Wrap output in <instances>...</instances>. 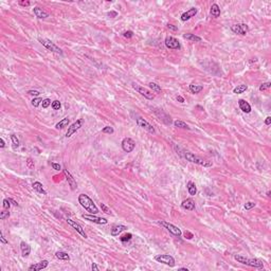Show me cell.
I'll use <instances>...</instances> for the list:
<instances>
[{
  "label": "cell",
  "mask_w": 271,
  "mask_h": 271,
  "mask_svg": "<svg viewBox=\"0 0 271 271\" xmlns=\"http://www.w3.org/2000/svg\"><path fill=\"white\" fill-rule=\"evenodd\" d=\"M183 235H184V237H185V238H187V239H192L193 237H194L193 233H191V232H189V231H185L184 233H183Z\"/></svg>",
  "instance_id": "49"
},
{
  "label": "cell",
  "mask_w": 271,
  "mask_h": 271,
  "mask_svg": "<svg viewBox=\"0 0 271 271\" xmlns=\"http://www.w3.org/2000/svg\"><path fill=\"white\" fill-rule=\"evenodd\" d=\"M245 209L246 210H251V209H253L255 206V202H252V201H248V202H246L245 203Z\"/></svg>",
  "instance_id": "43"
},
{
  "label": "cell",
  "mask_w": 271,
  "mask_h": 271,
  "mask_svg": "<svg viewBox=\"0 0 271 271\" xmlns=\"http://www.w3.org/2000/svg\"><path fill=\"white\" fill-rule=\"evenodd\" d=\"M69 123H70V119H69V118H65V119H62V121H60V122L55 125V128H56V129H64V128L68 127Z\"/></svg>",
  "instance_id": "26"
},
{
  "label": "cell",
  "mask_w": 271,
  "mask_h": 271,
  "mask_svg": "<svg viewBox=\"0 0 271 271\" xmlns=\"http://www.w3.org/2000/svg\"><path fill=\"white\" fill-rule=\"evenodd\" d=\"M51 104L52 103H51V100H50V99H45V100H43L41 105H43V108H48Z\"/></svg>",
  "instance_id": "42"
},
{
  "label": "cell",
  "mask_w": 271,
  "mask_h": 271,
  "mask_svg": "<svg viewBox=\"0 0 271 271\" xmlns=\"http://www.w3.org/2000/svg\"><path fill=\"white\" fill-rule=\"evenodd\" d=\"M20 250H21V254L23 258H28L31 253V247L25 241L20 243Z\"/></svg>",
  "instance_id": "23"
},
{
  "label": "cell",
  "mask_w": 271,
  "mask_h": 271,
  "mask_svg": "<svg viewBox=\"0 0 271 271\" xmlns=\"http://www.w3.org/2000/svg\"><path fill=\"white\" fill-rule=\"evenodd\" d=\"M265 124L266 125H270L271 124V117H267L265 119Z\"/></svg>",
  "instance_id": "56"
},
{
  "label": "cell",
  "mask_w": 271,
  "mask_h": 271,
  "mask_svg": "<svg viewBox=\"0 0 271 271\" xmlns=\"http://www.w3.org/2000/svg\"><path fill=\"white\" fill-rule=\"evenodd\" d=\"M133 88L136 91H138V93H140V94L143 95L145 99H147V100L153 101L155 99V94L152 91H149L148 89H146V88H144V87H142V86H139V85H137L136 83H133Z\"/></svg>",
  "instance_id": "8"
},
{
  "label": "cell",
  "mask_w": 271,
  "mask_h": 271,
  "mask_svg": "<svg viewBox=\"0 0 271 271\" xmlns=\"http://www.w3.org/2000/svg\"><path fill=\"white\" fill-rule=\"evenodd\" d=\"M153 111H154V114L159 118V120H161V121H162L163 123H165L166 125H171L172 123H173L171 116H168L164 110H162V109L154 108L153 109Z\"/></svg>",
  "instance_id": "10"
},
{
  "label": "cell",
  "mask_w": 271,
  "mask_h": 271,
  "mask_svg": "<svg viewBox=\"0 0 271 271\" xmlns=\"http://www.w3.org/2000/svg\"><path fill=\"white\" fill-rule=\"evenodd\" d=\"M247 89H248V86H247V85H238V86L235 87L233 89V92L235 93V94H240V93H244Z\"/></svg>",
  "instance_id": "31"
},
{
  "label": "cell",
  "mask_w": 271,
  "mask_h": 271,
  "mask_svg": "<svg viewBox=\"0 0 271 271\" xmlns=\"http://www.w3.org/2000/svg\"><path fill=\"white\" fill-rule=\"evenodd\" d=\"M41 103H43V99H40V98H36L32 100V105L34 106V107H38Z\"/></svg>",
  "instance_id": "40"
},
{
  "label": "cell",
  "mask_w": 271,
  "mask_h": 271,
  "mask_svg": "<svg viewBox=\"0 0 271 271\" xmlns=\"http://www.w3.org/2000/svg\"><path fill=\"white\" fill-rule=\"evenodd\" d=\"M51 166L53 167V170H55V171H60L62 170V166L58 164V163H54V162H52L51 163Z\"/></svg>",
  "instance_id": "48"
},
{
  "label": "cell",
  "mask_w": 271,
  "mask_h": 271,
  "mask_svg": "<svg viewBox=\"0 0 271 271\" xmlns=\"http://www.w3.org/2000/svg\"><path fill=\"white\" fill-rule=\"evenodd\" d=\"M48 265H49V262H48L47 260H41V262H39V263L33 264V265L29 266V271H39V270H43V269L47 268V267H48Z\"/></svg>",
  "instance_id": "17"
},
{
  "label": "cell",
  "mask_w": 271,
  "mask_h": 271,
  "mask_svg": "<svg viewBox=\"0 0 271 271\" xmlns=\"http://www.w3.org/2000/svg\"><path fill=\"white\" fill-rule=\"evenodd\" d=\"M198 13V10L196 8H191L189 11H187L185 13H183L181 15V20L182 21H187L189 19H191L192 17H194L196 14Z\"/></svg>",
  "instance_id": "19"
},
{
  "label": "cell",
  "mask_w": 271,
  "mask_h": 271,
  "mask_svg": "<svg viewBox=\"0 0 271 271\" xmlns=\"http://www.w3.org/2000/svg\"><path fill=\"white\" fill-rule=\"evenodd\" d=\"M232 32L238 35H246L247 33L249 32V28L246 23H238V25H233L231 27Z\"/></svg>",
  "instance_id": "13"
},
{
  "label": "cell",
  "mask_w": 271,
  "mask_h": 271,
  "mask_svg": "<svg viewBox=\"0 0 271 271\" xmlns=\"http://www.w3.org/2000/svg\"><path fill=\"white\" fill-rule=\"evenodd\" d=\"M83 124H84V120L83 119H79L76 120L75 122L72 123V124L68 127V130L67 133H66V138H70L71 136L73 135V133H75L77 130L79 129V128L83 126Z\"/></svg>",
  "instance_id": "9"
},
{
  "label": "cell",
  "mask_w": 271,
  "mask_h": 271,
  "mask_svg": "<svg viewBox=\"0 0 271 271\" xmlns=\"http://www.w3.org/2000/svg\"><path fill=\"white\" fill-rule=\"evenodd\" d=\"M238 105L243 112H245V114H250L251 112V106L246 100H243V99L238 100Z\"/></svg>",
  "instance_id": "21"
},
{
  "label": "cell",
  "mask_w": 271,
  "mask_h": 271,
  "mask_svg": "<svg viewBox=\"0 0 271 271\" xmlns=\"http://www.w3.org/2000/svg\"><path fill=\"white\" fill-rule=\"evenodd\" d=\"M136 143L133 139L130 138H124L122 141V148L125 153H131L135 149Z\"/></svg>",
  "instance_id": "15"
},
{
  "label": "cell",
  "mask_w": 271,
  "mask_h": 271,
  "mask_svg": "<svg viewBox=\"0 0 271 271\" xmlns=\"http://www.w3.org/2000/svg\"><path fill=\"white\" fill-rule=\"evenodd\" d=\"M149 88L153 90V91H155V92H161V87L159 86V85H157L156 83H149L148 84Z\"/></svg>",
  "instance_id": "34"
},
{
  "label": "cell",
  "mask_w": 271,
  "mask_h": 271,
  "mask_svg": "<svg viewBox=\"0 0 271 271\" xmlns=\"http://www.w3.org/2000/svg\"><path fill=\"white\" fill-rule=\"evenodd\" d=\"M18 3H19V6H29L31 4L30 1H25V0H19Z\"/></svg>",
  "instance_id": "47"
},
{
  "label": "cell",
  "mask_w": 271,
  "mask_h": 271,
  "mask_svg": "<svg viewBox=\"0 0 271 271\" xmlns=\"http://www.w3.org/2000/svg\"><path fill=\"white\" fill-rule=\"evenodd\" d=\"M82 217H83L84 219L89 220V221L94 222V223H98V225H106V223L108 222V220L106 219V218L98 217V216H95V214H90V213L89 214H83Z\"/></svg>",
  "instance_id": "12"
},
{
  "label": "cell",
  "mask_w": 271,
  "mask_h": 271,
  "mask_svg": "<svg viewBox=\"0 0 271 271\" xmlns=\"http://www.w3.org/2000/svg\"><path fill=\"white\" fill-rule=\"evenodd\" d=\"M64 174H65L66 180L68 181V184H69V187H70L71 190L72 191L76 190V187H77V183H76L75 179L73 178V176L70 174V172L68 171L67 168H65V170H64Z\"/></svg>",
  "instance_id": "16"
},
{
  "label": "cell",
  "mask_w": 271,
  "mask_h": 271,
  "mask_svg": "<svg viewBox=\"0 0 271 271\" xmlns=\"http://www.w3.org/2000/svg\"><path fill=\"white\" fill-rule=\"evenodd\" d=\"M271 87V83L270 82H267V83H263V84L260 86V91H265V90L269 89Z\"/></svg>",
  "instance_id": "39"
},
{
  "label": "cell",
  "mask_w": 271,
  "mask_h": 271,
  "mask_svg": "<svg viewBox=\"0 0 271 271\" xmlns=\"http://www.w3.org/2000/svg\"><path fill=\"white\" fill-rule=\"evenodd\" d=\"M51 107L54 109V110H60V108L62 107V104H60V102L58 100H55V101H53V102H52Z\"/></svg>",
  "instance_id": "35"
},
{
  "label": "cell",
  "mask_w": 271,
  "mask_h": 271,
  "mask_svg": "<svg viewBox=\"0 0 271 271\" xmlns=\"http://www.w3.org/2000/svg\"><path fill=\"white\" fill-rule=\"evenodd\" d=\"M32 187H33V189H34V190H35L36 192L39 193V194H43V195H47V192H46L45 190H43V184H41L40 182H38V181L33 182Z\"/></svg>",
  "instance_id": "27"
},
{
  "label": "cell",
  "mask_w": 271,
  "mask_h": 271,
  "mask_svg": "<svg viewBox=\"0 0 271 271\" xmlns=\"http://www.w3.org/2000/svg\"><path fill=\"white\" fill-rule=\"evenodd\" d=\"M210 13H211V15L213 17L218 18V17L220 16V8L218 6V4H216V3L212 4L211 10H210Z\"/></svg>",
  "instance_id": "25"
},
{
  "label": "cell",
  "mask_w": 271,
  "mask_h": 271,
  "mask_svg": "<svg viewBox=\"0 0 271 271\" xmlns=\"http://www.w3.org/2000/svg\"><path fill=\"white\" fill-rule=\"evenodd\" d=\"M38 40H39V43H40L46 49L49 50V51L54 52L56 54L62 55V50L60 49V47H57L56 45H55L53 41L50 40V39H47V38H38Z\"/></svg>",
  "instance_id": "4"
},
{
  "label": "cell",
  "mask_w": 271,
  "mask_h": 271,
  "mask_svg": "<svg viewBox=\"0 0 271 271\" xmlns=\"http://www.w3.org/2000/svg\"><path fill=\"white\" fill-rule=\"evenodd\" d=\"M0 240H1V243H2V244H4V245L9 244V241L6 240V238H4V236H3V233H2V232L0 233Z\"/></svg>",
  "instance_id": "52"
},
{
  "label": "cell",
  "mask_w": 271,
  "mask_h": 271,
  "mask_svg": "<svg viewBox=\"0 0 271 271\" xmlns=\"http://www.w3.org/2000/svg\"><path fill=\"white\" fill-rule=\"evenodd\" d=\"M174 125L178 128H182V129H190L189 125L185 122H183V121H181V120H176V121L174 122Z\"/></svg>",
  "instance_id": "32"
},
{
  "label": "cell",
  "mask_w": 271,
  "mask_h": 271,
  "mask_svg": "<svg viewBox=\"0 0 271 271\" xmlns=\"http://www.w3.org/2000/svg\"><path fill=\"white\" fill-rule=\"evenodd\" d=\"M101 209H102V211H103L104 213H106V214H109V215L112 214V212H111V210L109 209L108 206H106L105 203H101Z\"/></svg>",
  "instance_id": "38"
},
{
  "label": "cell",
  "mask_w": 271,
  "mask_h": 271,
  "mask_svg": "<svg viewBox=\"0 0 271 271\" xmlns=\"http://www.w3.org/2000/svg\"><path fill=\"white\" fill-rule=\"evenodd\" d=\"M187 191H189V193H190V195H192V196L196 195V193H197V187H196V184L193 181L187 182Z\"/></svg>",
  "instance_id": "28"
},
{
  "label": "cell",
  "mask_w": 271,
  "mask_h": 271,
  "mask_svg": "<svg viewBox=\"0 0 271 271\" xmlns=\"http://www.w3.org/2000/svg\"><path fill=\"white\" fill-rule=\"evenodd\" d=\"M2 206L4 210H10V206H11V203H10V200L9 199H4L2 203Z\"/></svg>",
  "instance_id": "44"
},
{
  "label": "cell",
  "mask_w": 271,
  "mask_h": 271,
  "mask_svg": "<svg viewBox=\"0 0 271 271\" xmlns=\"http://www.w3.org/2000/svg\"><path fill=\"white\" fill-rule=\"evenodd\" d=\"M131 238H133V234H131V233H127V234H125V235H123V236H121V237H120V239H121V241H122V243L129 241Z\"/></svg>",
  "instance_id": "36"
},
{
  "label": "cell",
  "mask_w": 271,
  "mask_h": 271,
  "mask_svg": "<svg viewBox=\"0 0 271 271\" xmlns=\"http://www.w3.org/2000/svg\"><path fill=\"white\" fill-rule=\"evenodd\" d=\"M11 140H12V144H13V148L17 149L19 147V140L15 135H11Z\"/></svg>",
  "instance_id": "33"
},
{
  "label": "cell",
  "mask_w": 271,
  "mask_h": 271,
  "mask_svg": "<svg viewBox=\"0 0 271 271\" xmlns=\"http://www.w3.org/2000/svg\"><path fill=\"white\" fill-rule=\"evenodd\" d=\"M55 256H56V258H58L60 260H70V255L68 254V253L64 252V251H57L55 253Z\"/></svg>",
  "instance_id": "30"
},
{
  "label": "cell",
  "mask_w": 271,
  "mask_h": 271,
  "mask_svg": "<svg viewBox=\"0 0 271 271\" xmlns=\"http://www.w3.org/2000/svg\"><path fill=\"white\" fill-rule=\"evenodd\" d=\"M28 93H29L30 95H34V96H37V95L40 94V92H39V91H37V90H29V91H28Z\"/></svg>",
  "instance_id": "50"
},
{
  "label": "cell",
  "mask_w": 271,
  "mask_h": 271,
  "mask_svg": "<svg viewBox=\"0 0 271 271\" xmlns=\"http://www.w3.org/2000/svg\"><path fill=\"white\" fill-rule=\"evenodd\" d=\"M178 270H181V271H189V269H187V268H179Z\"/></svg>",
  "instance_id": "59"
},
{
  "label": "cell",
  "mask_w": 271,
  "mask_h": 271,
  "mask_svg": "<svg viewBox=\"0 0 271 271\" xmlns=\"http://www.w3.org/2000/svg\"><path fill=\"white\" fill-rule=\"evenodd\" d=\"M67 223L69 226H71L72 228L74 229V230L77 232V233L79 234V235L82 236V237H84V238H87V234H86V232H85V230L83 229V227H82L79 223H77L76 221H74V220H72V219H70V218H68L67 220Z\"/></svg>",
  "instance_id": "14"
},
{
  "label": "cell",
  "mask_w": 271,
  "mask_h": 271,
  "mask_svg": "<svg viewBox=\"0 0 271 271\" xmlns=\"http://www.w3.org/2000/svg\"><path fill=\"white\" fill-rule=\"evenodd\" d=\"M123 36L125 38H131L133 36V31H126V32L123 33Z\"/></svg>",
  "instance_id": "46"
},
{
  "label": "cell",
  "mask_w": 271,
  "mask_h": 271,
  "mask_svg": "<svg viewBox=\"0 0 271 271\" xmlns=\"http://www.w3.org/2000/svg\"><path fill=\"white\" fill-rule=\"evenodd\" d=\"M79 202L87 212H89L90 214H98L99 209L98 206H95V203L93 200L86 194H81L79 195Z\"/></svg>",
  "instance_id": "1"
},
{
  "label": "cell",
  "mask_w": 271,
  "mask_h": 271,
  "mask_svg": "<svg viewBox=\"0 0 271 271\" xmlns=\"http://www.w3.org/2000/svg\"><path fill=\"white\" fill-rule=\"evenodd\" d=\"M183 38H184V39H187V40L194 41V43H200V41H201V37L195 35V34H192V33H187V34H183Z\"/></svg>",
  "instance_id": "24"
},
{
  "label": "cell",
  "mask_w": 271,
  "mask_h": 271,
  "mask_svg": "<svg viewBox=\"0 0 271 271\" xmlns=\"http://www.w3.org/2000/svg\"><path fill=\"white\" fill-rule=\"evenodd\" d=\"M267 196H268V197H270V191H268V192H267Z\"/></svg>",
  "instance_id": "60"
},
{
  "label": "cell",
  "mask_w": 271,
  "mask_h": 271,
  "mask_svg": "<svg viewBox=\"0 0 271 271\" xmlns=\"http://www.w3.org/2000/svg\"><path fill=\"white\" fill-rule=\"evenodd\" d=\"M166 27H167V29H170V30H172V31H178V28L175 27V26L172 25V23H167Z\"/></svg>",
  "instance_id": "51"
},
{
  "label": "cell",
  "mask_w": 271,
  "mask_h": 271,
  "mask_svg": "<svg viewBox=\"0 0 271 271\" xmlns=\"http://www.w3.org/2000/svg\"><path fill=\"white\" fill-rule=\"evenodd\" d=\"M108 16H110L111 18H114V17H117L118 16V13H117V12H109Z\"/></svg>",
  "instance_id": "54"
},
{
  "label": "cell",
  "mask_w": 271,
  "mask_h": 271,
  "mask_svg": "<svg viewBox=\"0 0 271 271\" xmlns=\"http://www.w3.org/2000/svg\"><path fill=\"white\" fill-rule=\"evenodd\" d=\"M9 200H10V202H11L12 204H13V206H18V203H17L15 200H13L12 198H9Z\"/></svg>",
  "instance_id": "58"
},
{
  "label": "cell",
  "mask_w": 271,
  "mask_h": 271,
  "mask_svg": "<svg viewBox=\"0 0 271 271\" xmlns=\"http://www.w3.org/2000/svg\"><path fill=\"white\" fill-rule=\"evenodd\" d=\"M164 43H165L166 48L172 50H179L181 49V45L179 43V40L177 38L173 37V36H167L164 40Z\"/></svg>",
  "instance_id": "11"
},
{
  "label": "cell",
  "mask_w": 271,
  "mask_h": 271,
  "mask_svg": "<svg viewBox=\"0 0 271 271\" xmlns=\"http://www.w3.org/2000/svg\"><path fill=\"white\" fill-rule=\"evenodd\" d=\"M181 208L187 210V211H193V210H195V201L191 198H187L181 202Z\"/></svg>",
  "instance_id": "18"
},
{
  "label": "cell",
  "mask_w": 271,
  "mask_h": 271,
  "mask_svg": "<svg viewBox=\"0 0 271 271\" xmlns=\"http://www.w3.org/2000/svg\"><path fill=\"white\" fill-rule=\"evenodd\" d=\"M183 157H184L187 161H190V162H192V163H195V164H198V165L204 166V167H211V166L213 165L212 161L204 160V159L198 157V156H196V155H194L193 153H190V152H184Z\"/></svg>",
  "instance_id": "3"
},
{
  "label": "cell",
  "mask_w": 271,
  "mask_h": 271,
  "mask_svg": "<svg viewBox=\"0 0 271 271\" xmlns=\"http://www.w3.org/2000/svg\"><path fill=\"white\" fill-rule=\"evenodd\" d=\"M203 90V86L201 85H196V84H191L190 85V91L194 94H197V93L201 92Z\"/></svg>",
  "instance_id": "29"
},
{
  "label": "cell",
  "mask_w": 271,
  "mask_h": 271,
  "mask_svg": "<svg viewBox=\"0 0 271 271\" xmlns=\"http://www.w3.org/2000/svg\"><path fill=\"white\" fill-rule=\"evenodd\" d=\"M0 147H1V148L6 147V142H4L3 138H0Z\"/></svg>",
  "instance_id": "55"
},
{
  "label": "cell",
  "mask_w": 271,
  "mask_h": 271,
  "mask_svg": "<svg viewBox=\"0 0 271 271\" xmlns=\"http://www.w3.org/2000/svg\"><path fill=\"white\" fill-rule=\"evenodd\" d=\"M177 101H178V102H180V103H184V99L182 98V96H180V95H178V96H177Z\"/></svg>",
  "instance_id": "57"
},
{
  "label": "cell",
  "mask_w": 271,
  "mask_h": 271,
  "mask_svg": "<svg viewBox=\"0 0 271 271\" xmlns=\"http://www.w3.org/2000/svg\"><path fill=\"white\" fill-rule=\"evenodd\" d=\"M234 258H235L238 263L244 264V265L250 266V267H255V268H262L264 266L263 260H258V258H248L244 255H239V254H235L234 255Z\"/></svg>",
  "instance_id": "2"
},
{
  "label": "cell",
  "mask_w": 271,
  "mask_h": 271,
  "mask_svg": "<svg viewBox=\"0 0 271 271\" xmlns=\"http://www.w3.org/2000/svg\"><path fill=\"white\" fill-rule=\"evenodd\" d=\"M158 223H159V225H161V226H163V227H164V228H165L166 230L170 232V233L173 234L174 236L180 237V236L182 235L181 230H180L178 227H176L175 225H173V223H170V222H166V221H162V220L158 221Z\"/></svg>",
  "instance_id": "5"
},
{
  "label": "cell",
  "mask_w": 271,
  "mask_h": 271,
  "mask_svg": "<svg viewBox=\"0 0 271 271\" xmlns=\"http://www.w3.org/2000/svg\"><path fill=\"white\" fill-rule=\"evenodd\" d=\"M33 12L35 14V16L39 19H45L47 17H49V13L46 12L45 10H43V9H40L39 6H35V8L33 9Z\"/></svg>",
  "instance_id": "20"
},
{
  "label": "cell",
  "mask_w": 271,
  "mask_h": 271,
  "mask_svg": "<svg viewBox=\"0 0 271 271\" xmlns=\"http://www.w3.org/2000/svg\"><path fill=\"white\" fill-rule=\"evenodd\" d=\"M27 165H28V167L31 168V170H33V168L35 167V164H34V162H33V160L31 158H28L27 159Z\"/></svg>",
  "instance_id": "45"
},
{
  "label": "cell",
  "mask_w": 271,
  "mask_h": 271,
  "mask_svg": "<svg viewBox=\"0 0 271 271\" xmlns=\"http://www.w3.org/2000/svg\"><path fill=\"white\" fill-rule=\"evenodd\" d=\"M127 229V227L126 226H123V225H117V226H114L112 228H111L110 230V234L112 236H118L121 232H123V231H125Z\"/></svg>",
  "instance_id": "22"
},
{
  "label": "cell",
  "mask_w": 271,
  "mask_h": 271,
  "mask_svg": "<svg viewBox=\"0 0 271 271\" xmlns=\"http://www.w3.org/2000/svg\"><path fill=\"white\" fill-rule=\"evenodd\" d=\"M136 123H137V125H138L139 127L143 128L144 130H146L147 133H152V135H154V133H156V130H155L154 126H153L152 124H149L146 120H144L143 118L137 117V119H136Z\"/></svg>",
  "instance_id": "7"
},
{
  "label": "cell",
  "mask_w": 271,
  "mask_h": 271,
  "mask_svg": "<svg viewBox=\"0 0 271 271\" xmlns=\"http://www.w3.org/2000/svg\"><path fill=\"white\" fill-rule=\"evenodd\" d=\"M9 216H10V212H9V210L3 209V211L0 213V219H6V218H8Z\"/></svg>",
  "instance_id": "41"
},
{
  "label": "cell",
  "mask_w": 271,
  "mask_h": 271,
  "mask_svg": "<svg viewBox=\"0 0 271 271\" xmlns=\"http://www.w3.org/2000/svg\"><path fill=\"white\" fill-rule=\"evenodd\" d=\"M91 270H93V271H99L100 270V268L98 267V265L95 263H92V265H91Z\"/></svg>",
  "instance_id": "53"
},
{
  "label": "cell",
  "mask_w": 271,
  "mask_h": 271,
  "mask_svg": "<svg viewBox=\"0 0 271 271\" xmlns=\"http://www.w3.org/2000/svg\"><path fill=\"white\" fill-rule=\"evenodd\" d=\"M155 260H157L158 263L164 264V265H167L170 267H174L175 266V258L172 256V255L168 254H159L155 256Z\"/></svg>",
  "instance_id": "6"
},
{
  "label": "cell",
  "mask_w": 271,
  "mask_h": 271,
  "mask_svg": "<svg viewBox=\"0 0 271 271\" xmlns=\"http://www.w3.org/2000/svg\"><path fill=\"white\" fill-rule=\"evenodd\" d=\"M102 133H108V135H111V133H114V129L112 126H105V127L102 129Z\"/></svg>",
  "instance_id": "37"
}]
</instances>
